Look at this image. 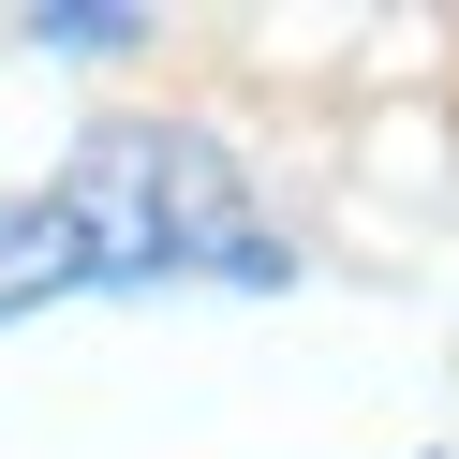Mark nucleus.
<instances>
[{
    "label": "nucleus",
    "mask_w": 459,
    "mask_h": 459,
    "mask_svg": "<svg viewBox=\"0 0 459 459\" xmlns=\"http://www.w3.org/2000/svg\"><path fill=\"white\" fill-rule=\"evenodd\" d=\"M281 267L297 252L267 238L252 178L163 119L90 134L45 193H0V326L90 297V281H281Z\"/></svg>",
    "instance_id": "obj_1"
},
{
    "label": "nucleus",
    "mask_w": 459,
    "mask_h": 459,
    "mask_svg": "<svg viewBox=\"0 0 459 459\" xmlns=\"http://www.w3.org/2000/svg\"><path fill=\"white\" fill-rule=\"evenodd\" d=\"M45 60H119V45H149V15H30Z\"/></svg>",
    "instance_id": "obj_2"
}]
</instances>
